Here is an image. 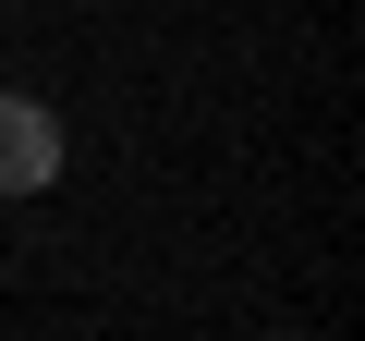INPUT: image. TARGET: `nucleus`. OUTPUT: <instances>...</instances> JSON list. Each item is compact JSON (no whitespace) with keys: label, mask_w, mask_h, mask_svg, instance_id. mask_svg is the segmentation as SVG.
Returning a JSON list of instances; mask_svg holds the SVG:
<instances>
[{"label":"nucleus","mask_w":365,"mask_h":341,"mask_svg":"<svg viewBox=\"0 0 365 341\" xmlns=\"http://www.w3.org/2000/svg\"><path fill=\"white\" fill-rule=\"evenodd\" d=\"M61 183V110L0 86V195H49Z\"/></svg>","instance_id":"obj_1"}]
</instances>
